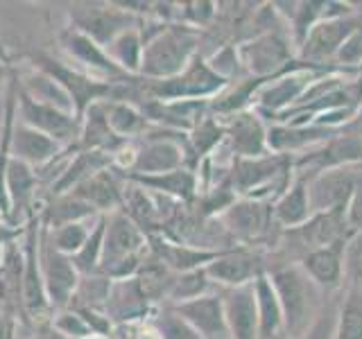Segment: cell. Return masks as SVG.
<instances>
[{
    "label": "cell",
    "mask_w": 362,
    "mask_h": 339,
    "mask_svg": "<svg viewBox=\"0 0 362 339\" xmlns=\"http://www.w3.org/2000/svg\"><path fill=\"white\" fill-rule=\"evenodd\" d=\"M272 287L283 312V333L299 339L320 314V287L301 267H281L272 274Z\"/></svg>",
    "instance_id": "6da1fadb"
},
{
    "label": "cell",
    "mask_w": 362,
    "mask_h": 339,
    "mask_svg": "<svg viewBox=\"0 0 362 339\" xmlns=\"http://www.w3.org/2000/svg\"><path fill=\"white\" fill-rule=\"evenodd\" d=\"M150 256L147 235L136 226L122 210L107 215V233L102 246L100 274L111 280L134 278L143 260Z\"/></svg>",
    "instance_id": "7a4b0ae2"
},
{
    "label": "cell",
    "mask_w": 362,
    "mask_h": 339,
    "mask_svg": "<svg viewBox=\"0 0 362 339\" xmlns=\"http://www.w3.org/2000/svg\"><path fill=\"white\" fill-rule=\"evenodd\" d=\"M197 34L188 25H165L156 32L152 39L145 41L143 61H141V79H170L179 75L195 56Z\"/></svg>",
    "instance_id": "3957f363"
},
{
    "label": "cell",
    "mask_w": 362,
    "mask_h": 339,
    "mask_svg": "<svg viewBox=\"0 0 362 339\" xmlns=\"http://www.w3.org/2000/svg\"><path fill=\"white\" fill-rule=\"evenodd\" d=\"M39 237H41V210L32 215L23 226V308L30 328L48 323L52 308L45 294L41 260H39Z\"/></svg>",
    "instance_id": "277c9868"
},
{
    "label": "cell",
    "mask_w": 362,
    "mask_h": 339,
    "mask_svg": "<svg viewBox=\"0 0 362 339\" xmlns=\"http://www.w3.org/2000/svg\"><path fill=\"white\" fill-rule=\"evenodd\" d=\"M68 28L86 34L98 45L107 48L118 34L141 28V18L120 3H77L68 9Z\"/></svg>",
    "instance_id": "5b68a950"
},
{
    "label": "cell",
    "mask_w": 362,
    "mask_h": 339,
    "mask_svg": "<svg viewBox=\"0 0 362 339\" xmlns=\"http://www.w3.org/2000/svg\"><path fill=\"white\" fill-rule=\"evenodd\" d=\"M39 260H41V276L45 294H48V303L52 312L68 308L73 301V294L79 285V271L73 265V258L59 254L50 242L48 226L41 222V237H39Z\"/></svg>",
    "instance_id": "8992f818"
},
{
    "label": "cell",
    "mask_w": 362,
    "mask_h": 339,
    "mask_svg": "<svg viewBox=\"0 0 362 339\" xmlns=\"http://www.w3.org/2000/svg\"><path fill=\"white\" fill-rule=\"evenodd\" d=\"M175 133V129H150L141 141H136V158L129 172L124 174H141V177H152V174H165L173 170L184 167L186 161V145Z\"/></svg>",
    "instance_id": "52a82bcc"
},
{
    "label": "cell",
    "mask_w": 362,
    "mask_h": 339,
    "mask_svg": "<svg viewBox=\"0 0 362 339\" xmlns=\"http://www.w3.org/2000/svg\"><path fill=\"white\" fill-rule=\"evenodd\" d=\"M18 75V73H16ZM16 118L21 122L30 124L37 131L50 136L66 150L77 147L79 141V129H82V118L75 113H66L62 109H54L50 105H41V102L28 97L18 88V107H16Z\"/></svg>",
    "instance_id": "ba28073f"
},
{
    "label": "cell",
    "mask_w": 362,
    "mask_h": 339,
    "mask_svg": "<svg viewBox=\"0 0 362 339\" xmlns=\"http://www.w3.org/2000/svg\"><path fill=\"white\" fill-rule=\"evenodd\" d=\"M59 45L62 50L75 61V68H79L82 73L102 79V82H122L129 75H124L120 68L111 61V56L107 50L98 45L93 39H88L86 34L77 32L73 28H64L59 32Z\"/></svg>",
    "instance_id": "9c48e42d"
},
{
    "label": "cell",
    "mask_w": 362,
    "mask_h": 339,
    "mask_svg": "<svg viewBox=\"0 0 362 339\" xmlns=\"http://www.w3.org/2000/svg\"><path fill=\"white\" fill-rule=\"evenodd\" d=\"M170 310L188 321L204 339H231L220 294H202L197 299L170 305Z\"/></svg>",
    "instance_id": "30bf717a"
},
{
    "label": "cell",
    "mask_w": 362,
    "mask_h": 339,
    "mask_svg": "<svg viewBox=\"0 0 362 339\" xmlns=\"http://www.w3.org/2000/svg\"><path fill=\"white\" fill-rule=\"evenodd\" d=\"M64 152H66V147L52 141L50 136L37 131L34 127H30V124L21 122L16 118L14 131H11V158L28 163L34 170H43L45 165L57 161Z\"/></svg>",
    "instance_id": "8fae6325"
},
{
    "label": "cell",
    "mask_w": 362,
    "mask_h": 339,
    "mask_svg": "<svg viewBox=\"0 0 362 339\" xmlns=\"http://www.w3.org/2000/svg\"><path fill=\"white\" fill-rule=\"evenodd\" d=\"M222 301L231 339H260L254 282L229 290L222 297Z\"/></svg>",
    "instance_id": "7c38bea8"
},
{
    "label": "cell",
    "mask_w": 362,
    "mask_h": 339,
    "mask_svg": "<svg viewBox=\"0 0 362 339\" xmlns=\"http://www.w3.org/2000/svg\"><path fill=\"white\" fill-rule=\"evenodd\" d=\"M356 190V179L346 170H328L320 174L313 186L308 188L310 210L331 213V210H346V203Z\"/></svg>",
    "instance_id": "4fadbf2b"
},
{
    "label": "cell",
    "mask_w": 362,
    "mask_h": 339,
    "mask_svg": "<svg viewBox=\"0 0 362 339\" xmlns=\"http://www.w3.org/2000/svg\"><path fill=\"white\" fill-rule=\"evenodd\" d=\"M122 190H124V179L113 167H107L90 179H86L84 184H79L68 195L84 199L88 206H93L98 210V215H111L122 208Z\"/></svg>",
    "instance_id": "5bb4252c"
},
{
    "label": "cell",
    "mask_w": 362,
    "mask_h": 339,
    "mask_svg": "<svg viewBox=\"0 0 362 339\" xmlns=\"http://www.w3.org/2000/svg\"><path fill=\"white\" fill-rule=\"evenodd\" d=\"M105 312L113 321V326L120 328V326H129L136 321H145V316L150 314V303L143 297L136 278L111 280Z\"/></svg>",
    "instance_id": "9a60e30c"
},
{
    "label": "cell",
    "mask_w": 362,
    "mask_h": 339,
    "mask_svg": "<svg viewBox=\"0 0 362 339\" xmlns=\"http://www.w3.org/2000/svg\"><path fill=\"white\" fill-rule=\"evenodd\" d=\"M204 271H206L209 280L226 285L229 290L249 285L256 276H260L258 260L247 251H220L204 267Z\"/></svg>",
    "instance_id": "2e32d148"
},
{
    "label": "cell",
    "mask_w": 362,
    "mask_h": 339,
    "mask_svg": "<svg viewBox=\"0 0 362 339\" xmlns=\"http://www.w3.org/2000/svg\"><path fill=\"white\" fill-rule=\"evenodd\" d=\"M113 167L111 154L105 152H90V150H75V154L68 156V163L64 167V172L54 179V184L50 186V197L68 195L71 190H75L79 184H84L86 179L93 174L102 172V170Z\"/></svg>",
    "instance_id": "e0dca14e"
},
{
    "label": "cell",
    "mask_w": 362,
    "mask_h": 339,
    "mask_svg": "<svg viewBox=\"0 0 362 339\" xmlns=\"http://www.w3.org/2000/svg\"><path fill=\"white\" fill-rule=\"evenodd\" d=\"M127 143L118 138L113 129L107 122V113H105V102H95L90 105L84 116H82V129H79V141H77V150H90V152H105V154H116L120 147Z\"/></svg>",
    "instance_id": "ac0fdd59"
},
{
    "label": "cell",
    "mask_w": 362,
    "mask_h": 339,
    "mask_svg": "<svg viewBox=\"0 0 362 339\" xmlns=\"http://www.w3.org/2000/svg\"><path fill=\"white\" fill-rule=\"evenodd\" d=\"M120 177L139 184L147 192H154V195H161V197L175 199V201L192 199L195 197V188H197V179L192 174V170H188V167H179V170H173V172L152 174V177H141V174H120Z\"/></svg>",
    "instance_id": "d6986e66"
},
{
    "label": "cell",
    "mask_w": 362,
    "mask_h": 339,
    "mask_svg": "<svg viewBox=\"0 0 362 339\" xmlns=\"http://www.w3.org/2000/svg\"><path fill=\"white\" fill-rule=\"evenodd\" d=\"M301 269L313 278L317 287H337L344 271V240L310 251L303 258Z\"/></svg>",
    "instance_id": "ffe728a7"
},
{
    "label": "cell",
    "mask_w": 362,
    "mask_h": 339,
    "mask_svg": "<svg viewBox=\"0 0 362 339\" xmlns=\"http://www.w3.org/2000/svg\"><path fill=\"white\" fill-rule=\"evenodd\" d=\"M107 122L113 133L122 141H141L143 136L152 129V122L145 118L139 105L122 100H107L105 102Z\"/></svg>",
    "instance_id": "44dd1931"
},
{
    "label": "cell",
    "mask_w": 362,
    "mask_h": 339,
    "mask_svg": "<svg viewBox=\"0 0 362 339\" xmlns=\"http://www.w3.org/2000/svg\"><path fill=\"white\" fill-rule=\"evenodd\" d=\"M95 218H100L98 210L75 195L50 197L41 206V222H43V226H48L50 231L59 229V226H66V224L88 222V220H95Z\"/></svg>",
    "instance_id": "7402d4cb"
},
{
    "label": "cell",
    "mask_w": 362,
    "mask_h": 339,
    "mask_svg": "<svg viewBox=\"0 0 362 339\" xmlns=\"http://www.w3.org/2000/svg\"><path fill=\"white\" fill-rule=\"evenodd\" d=\"M18 88L28 97L41 102V105H50V107L62 109L66 113H75V105H73V100L68 97L66 90L57 84L50 75L37 71V68L30 66V71L25 75H18Z\"/></svg>",
    "instance_id": "603a6c76"
},
{
    "label": "cell",
    "mask_w": 362,
    "mask_h": 339,
    "mask_svg": "<svg viewBox=\"0 0 362 339\" xmlns=\"http://www.w3.org/2000/svg\"><path fill=\"white\" fill-rule=\"evenodd\" d=\"M358 28L351 20H326L315 25L305 41V56L313 59H324L331 56L333 52H339L344 41L354 34Z\"/></svg>",
    "instance_id": "cb8c5ba5"
},
{
    "label": "cell",
    "mask_w": 362,
    "mask_h": 339,
    "mask_svg": "<svg viewBox=\"0 0 362 339\" xmlns=\"http://www.w3.org/2000/svg\"><path fill=\"white\" fill-rule=\"evenodd\" d=\"M256 294V312H258V331L260 339H272L283 333V312L276 299V292L272 287V280L260 274L254 280Z\"/></svg>",
    "instance_id": "d4e9b609"
},
{
    "label": "cell",
    "mask_w": 362,
    "mask_h": 339,
    "mask_svg": "<svg viewBox=\"0 0 362 339\" xmlns=\"http://www.w3.org/2000/svg\"><path fill=\"white\" fill-rule=\"evenodd\" d=\"M226 226L240 237H256L267 229V208L258 201H238L224 210Z\"/></svg>",
    "instance_id": "484cf974"
},
{
    "label": "cell",
    "mask_w": 362,
    "mask_h": 339,
    "mask_svg": "<svg viewBox=\"0 0 362 339\" xmlns=\"http://www.w3.org/2000/svg\"><path fill=\"white\" fill-rule=\"evenodd\" d=\"M143 48H145V43H143L141 28H134V30L118 34L105 50L111 56V61L116 64L124 75L139 77L141 61H143Z\"/></svg>",
    "instance_id": "4316f807"
},
{
    "label": "cell",
    "mask_w": 362,
    "mask_h": 339,
    "mask_svg": "<svg viewBox=\"0 0 362 339\" xmlns=\"http://www.w3.org/2000/svg\"><path fill=\"white\" fill-rule=\"evenodd\" d=\"M243 56L247 66L256 73H267L272 68L281 66L288 56V48L279 37H263L243 48Z\"/></svg>",
    "instance_id": "83f0119b"
},
{
    "label": "cell",
    "mask_w": 362,
    "mask_h": 339,
    "mask_svg": "<svg viewBox=\"0 0 362 339\" xmlns=\"http://www.w3.org/2000/svg\"><path fill=\"white\" fill-rule=\"evenodd\" d=\"M233 150L240 156H260L265 150V133L256 116H238L231 127Z\"/></svg>",
    "instance_id": "f1b7e54d"
},
{
    "label": "cell",
    "mask_w": 362,
    "mask_h": 339,
    "mask_svg": "<svg viewBox=\"0 0 362 339\" xmlns=\"http://www.w3.org/2000/svg\"><path fill=\"white\" fill-rule=\"evenodd\" d=\"M105 233H107V215H100L93 224L88 240L84 246L73 256V265L77 267L79 276L100 274V260H102V246H105Z\"/></svg>",
    "instance_id": "f546056e"
},
{
    "label": "cell",
    "mask_w": 362,
    "mask_h": 339,
    "mask_svg": "<svg viewBox=\"0 0 362 339\" xmlns=\"http://www.w3.org/2000/svg\"><path fill=\"white\" fill-rule=\"evenodd\" d=\"M111 290V278L105 274H90L79 278V285L73 294V301L68 305L75 308H90V310H107V299Z\"/></svg>",
    "instance_id": "4dcf8cb0"
},
{
    "label": "cell",
    "mask_w": 362,
    "mask_h": 339,
    "mask_svg": "<svg viewBox=\"0 0 362 339\" xmlns=\"http://www.w3.org/2000/svg\"><path fill=\"white\" fill-rule=\"evenodd\" d=\"M310 201H308V188L299 181L290 192L281 197L276 203V218L286 226H299L310 220Z\"/></svg>",
    "instance_id": "1f68e13d"
},
{
    "label": "cell",
    "mask_w": 362,
    "mask_h": 339,
    "mask_svg": "<svg viewBox=\"0 0 362 339\" xmlns=\"http://www.w3.org/2000/svg\"><path fill=\"white\" fill-rule=\"evenodd\" d=\"M98 222L95 220H88V222H75V224H66V226H59V229L50 231V242L54 244V249L59 254L73 258L79 249L84 246V242L88 240L90 231H93V224Z\"/></svg>",
    "instance_id": "d6a6232c"
},
{
    "label": "cell",
    "mask_w": 362,
    "mask_h": 339,
    "mask_svg": "<svg viewBox=\"0 0 362 339\" xmlns=\"http://www.w3.org/2000/svg\"><path fill=\"white\" fill-rule=\"evenodd\" d=\"M276 174L274 161H252V158H243L233 165V184L240 188V192H247L249 188H254L263 181L272 179Z\"/></svg>",
    "instance_id": "836d02e7"
},
{
    "label": "cell",
    "mask_w": 362,
    "mask_h": 339,
    "mask_svg": "<svg viewBox=\"0 0 362 339\" xmlns=\"http://www.w3.org/2000/svg\"><path fill=\"white\" fill-rule=\"evenodd\" d=\"M209 282L211 280L206 276V271H204V267L186 271V274H177L175 280H173V287H170L168 299H173V305L190 301V299H197V297H202V294H209L206 292Z\"/></svg>",
    "instance_id": "e575fe53"
},
{
    "label": "cell",
    "mask_w": 362,
    "mask_h": 339,
    "mask_svg": "<svg viewBox=\"0 0 362 339\" xmlns=\"http://www.w3.org/2000/svg\"><path fill=\"white\" fill-rule=\"evenodd\" d=\"M335 339H362V297L351 294L337 314Z\"/></svg>",
    "instance_id": "d590c367"
},
{
    "label": "cell",
    "mask_w": 362,
    "mask_h": 339,
    "mask_svg": "<svg viewBox=\"0 0 362 339\" xmlns=\"http://www.w3.org/2000/svg\"><path fill=\"white\" fill-rule=\"evenodd\" d=\"M362 158V141L356 136H346L331 143L322 154L315 156V161L320 165H339L349 161H360Z\"/></svg>",
    "instance_id": "8d00e7d4"
},
{
    "label": "cell",
    "mask_w": 362,
    "mask_h": 339,
    "mask_svg": "<svg viewBox=\"0 0 362 339\" xmlns=\"http://www.w3.org/2000/svg\"><path fill=\"white\" fill-rule=\"evenodd\" d=\"M50 323L54 331H59L64 337L68 339H86V337H95L93 331L88 328V323L84 321V316L75 312L73 308H64L57 310L50 316Z\"/></svg>",
    "instance_id": "74e56055"
},
{
    "label": "cell",
    "mask_w": 362,
    "mask_h": 339,
    "mask_svg": "<svg viewBox=\"0 0 362 339\" xmlns=\"http://www.w3.org/2000/svg\"><path fill=\"white\" fill-rule=\"evenodd\" d=\"M152 323L156 326V331L161 333L163 339H204L195 328L170 308H165Z\"/></svg>",
    "instance_id": "f35d334b"
},
{
    "label": "cell",
    "mask_w": 362,
    "mask_h": 339,
    "mask_svg": "<svg viewBox=\"0 0 362 339\" xmlns=\"http://www.w3.org/2000/svg\"><path fill=\"white\" fill-rule=\"evenodd\" d=\"M220 138H222V131H220L218 124H215L211 118H199L195 127H192L190 143L195 145V150H197L199 156H202L204 152L213 150V147L218 145Z\"/></svg>",
    "instance_id": "ab89813d"
},
{
    "label": "cell",
    "mask_w": 362,
    "mask_h": 339,
    "mask_svg": "<svg viewBox=\"0 0 362 339\" xmlns=\"http://www.w3.org/2000/svg\"><path fill=\"white\" fill-rule=\"evenodd\" d=\"M337 314L339 312H335V308H324L320 314H317V319L313 321V326L299 339H335Z\"/></svg>",
    "instance_id": "60d3db41"
},
{
    "label": "cell",
    "mask_w": 362,
    "mask_h": 339,
    "mask_svg": "<svg viewBox=\"0 0 362 339\" xmlns=\"http://www.w3.org/2000/svg\"><path fill=\"white\" fill-rule=\"evenodd\" d=\"M344 271L362 282V231H358L344 244Z\"/></svg>",
    "instance_id": "b9f144b4"
},
{
    "label": "cell",
    "mask_w": 362,
    "mask_h": 339,
    "mask_svg": "<svg viewBox=\"0 0 362 339\" xmlns=\"http://www.w3.org/2000/svg\"><path fill=\"white\" fill-rule=\"evenodd\" d=\"M344 220L346 226L351 231H362V181L356 184L354 195H351L349 203H346V210H344Z\"/></svg>",
    "instance_id": "7bdbcfd3"
},
{
    "label": "cell",
    "mask_w": 362,
    "mask_h": 339,
    "mask_svg": "<svg viewBox=\"0 0 362 339\" xmlns=\"http://www.w3.org/2000/svg\"><path fill=\"white\" fill-rule=\"evenodd\" d=\"M339 59L342 61H358L360 56H362V32L356 30L351 37L344 41V45L339 48Z\"/></svg>",
    "instance_id": "ee69618b"
},
{
    "label": "cell",
    "mask_w": 362,
    "mask_h": 339,
    "mask_svg": "<svg viewBox=\"0 0 362 339\" xmlns=\"http://www.w3.org/2000/svg\"><path fill=\"white\" fill-rule=\"evenodd\" d=\"M18 323H21L18 319L0 310V339H16Z\"/></svg>",
    "instance_id": "f6af8a7d"
},
{
    "label": "cell",
    "mask_w": 362,
    "mask_h": 339,
    "mask_svg": "<svg viewBox=\"0 0 362 339\" xmlns=\"http://www.w3.org/2000/svg\"><path fill=\"white\" fill-rule=\"evenodd\" d=\"M32 339H68L59 331H54L52 323H41L37 328H32Z\"/></svg>",
    "instance_id": "bcb514c9"
},
{
    "label": "cell",
    "mask_w": 362,
    "mask_h": 339,
    "mask_svg": "<svg viewBox=\"0 0 362 339\" xmlns=\"http://www.w3.org/2000/svg\"><path fill=\"white\" fill-rule=\"evenodd\" d=\"M9 75H11V66L5 64L3 59H0V100L5 102V84H9Z\"/></svg>",
    "instance_id": "7dc6e473"
},
{
    "label": "cell",
    "mask_w": 362,
    "mask_h": 339,
    "mask_svg": "<svg viewBox=\"0 0 362 339\" xmlns=\"http://www.w3.org/2000/svg\"><path fill=\"white\" fill-rule=\"evenodd\" d=\"M0 59H3L5 64L11 66V59H9V50H7V45H5V39L0 37Z\"/></svg>",
    "instance_id": "c3c4849f"
},
{
    "label": "cell",
    "mask_w": 362,
    "mask_h": 339,
    "mask_svg": "<svg viewBox=\"0 0 362 339\" xmlns=\"http://www.w3.org/2000/svg\"><path fill=\"white\" fill-rule=\"evenodd\" d=\"M5 254H7V246H0V267L5 263Z\"/></svg>",
    "instance_id": "681fc988"
},
{
    "label": "cell",
    "mask_w": 362,
    "mask_h": 339,
    "mask_svg": "<svg viewBox=\"0 0 362 339\" xmlns=\"http://www.w3.org/2000/svg\"><path fill=\"white\" fill-rule=\"evenodd\" d=\"M272 339H288V337H286V335H283V333H281V335H276V337H272Z\"/></svg>",
    "instance_id": "f907efd6"
},
{
    "label": "cell",
    "mask_w": 362,
    "mask_h": 339,
    "mask_svg": "<svg viewBox=\"0 0 362 339\" xmlns=\"http://www.w3.org/2000/svg\"><path fill=\"white\" fill-rule=\"evenodd\" d=\"M86 339H102V337H86Z\"/></svg>",
    "instance_id": "816d5d0a"
}]
</instances>
